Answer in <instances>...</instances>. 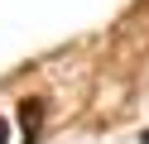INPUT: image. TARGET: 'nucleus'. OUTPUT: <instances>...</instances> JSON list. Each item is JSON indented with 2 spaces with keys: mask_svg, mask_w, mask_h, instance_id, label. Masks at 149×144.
<instances>
[{
  "mask_svg": "<svg viewBox=\"0 0 149 144\" xmlns=\"http://www.w3.org/2000/svg\"><path fill=\"white\" fill-rule=\"evenodd\" d=\"M19 125H24V139H39V125H43V101L24 96V101H19Z\"/></svg>",
  "mask_w": 149,
  "mask_h": 144,
  "instance_id": "nucleus-1",
  "label": "nucleus"
},
{
  "mask_svg": "<svg viewBox=\"0 0 149 144\" xmlns=\"http://www.w3.org/2000/svg\"><path fill=\"white\" fill-rule=\"evenodd\" d=\"M5 130H10V125H5V120H0V144H5Z\"/></svg>",
  "mask_w": 149,
  "mask_h": 144,
  "instance_id": "nucleus-2",
  "label": "nucleus"
}]
</instances>
